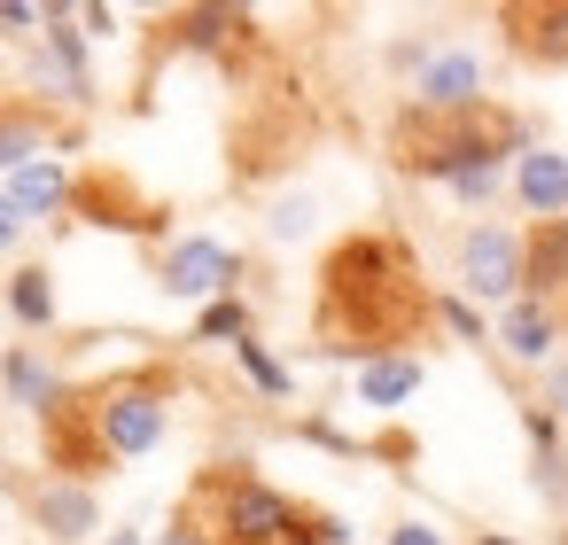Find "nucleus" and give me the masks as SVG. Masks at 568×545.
<instances>
[{
    "instance_id": "f257e3e1",
    "label": "nucleus",
    "mask_w": 568,
    "mask_h": 545,
    "mask_svg": "<svg viewBox=\"0 0 568 545\" xmlns=\"http://www.w3.org/2000/svg\"><path fill=\"white\" fill-rule=\"evenodd\" d=\"M428 312H436L428 281L397 234H343L320 258V304H312L320 351H358L366 366L397 359V343H420Z\"/></svg>"
},
{
    "instance_id": "f03ea898",
    "label": "nucleus",
    "mask_w": 568,
    "mask_h": 545,
    "mask_svg": "<svg viewBox=\"0 0 568 545\" xmlns=\"http://www.w3.org/2000/svg\"><path fill=\"white\" fill-rule=\"evenodd\" d=\"M172 522H187L203 545H335V537H343V522H327V514H312L304 498L257 483L242 460L203 467V475L187 483V498H180Z\"/></svg>"
},
{
    "instance_id": "7ed1b4c3",
    "label": "nucleus",
    "mask_w": 568,
    "mask_h": 545,
    "mask_svg": "<svg viewBox=\"0 0 568 545\" xmlns=\"http://www.w3.org/2000/svg\"><path fill=\"white\" fill-rule=\"evenodd\" d=\"M498 149H514V118L490 110V102H475V110H428V102H413V110L389 125L397 172H428V180L483 172Z\"/></svg>"
},
{
    "instance_id": "20e7f679",
    "label": "nucleus",
    "mask_w": 568,
    "mask_h": 545,
    "mask_svg": "<svg viewBox=\"0 0 568 545\" xmlns=\"http://www.w3.org/2000/svg\"><path fill=\"white\" fill-rule=\"evenodd\" d=\"M40 444H48V467H63V475H110V436H102V397L94 390H55L48 405H40Z\"/></svg>"
},
{
    "instance_id": "39448f33",
    "label": "nucleus",
    "mask_w": 568,
    "mask_h": 545,
    "mask_svg": "<svg viewBox=\"0 0 568 545\" xmlns=\"http://www.w3.org/2000/svg\"><path fill=\"white\" fill-rule=\"evenodd\" d=\"M94 397H102V436H110L118 460H125V452H149V444L164 436V382H156V374L102 382Z\"/></svg>"
},
{
    "instance_id": "423d86ee",
    "label": "nucleus",
    "mask_w": 568,
    "mask_h": 545,
    "mask_svg": "<svg viewBox=\"0 0 568 545\" xmlns=\"http://www.w3.org/2000/svg\"><path fill=\"white\" fill-rule=\"evenodd\" d=\"M498 24L521 63H568V0H514L498 9Z\"/></svg>"
},
{
    "instance_id": "0eeeda50",
    "label": "nucleus",
    "mask_w": 568,
    "mask_h": 545,
    "mask_svg": "<svg viewBox=\"0 0 568 545\" xmlns=\"http://www.w3.org/2000/svg\"><path fill=\"white\" fill-rule=\"evenodd\" d=\"M71 203H79L94 226H133V234H149V226L164 219V211H156V203H141V195H133L118 172H94V180H79V188H71Z\"/></svg>"
},
{
    "instance_id": "6e6552de",
    "label": "nucleus",
    "mask_w": 568,
    "mask_h": 545,
    "mask_svg": "<svg viewBox=\"0 0 568 545\" xmlns=\"http://www.w3.org/2000/svg\"><path fill=\"white\" fill-rule=\"evenodd\" d=\"M226 281H234V250H226V242H203V234H195V242H180V250L164 258V289H172V296H219Z\"/></svg>"
},
{
    "instance_id": "1a4fd4ad",
    "label": "nucleus",
    "mask_w": 568,
    "mask_h": 545,
    "mask_svg": "<svg viewBox=\"0 0 568 545\" xmlns=\"http://www.w3.org/2000/svg\"><path fill=\"white\" fill-rule=\"evenodd\" d=\"M521 281H529L537 296L568 289V219H537V226H529V242H521Z\"/></svg>"
},
{
    "instance_id": "9d476101",
    "label": "nucleus",
    "mask_w": 568,
    "mask_h": 545,
    "mask_svg": "<svg viewBox=\"0 0 568 545\" xmlns=\"http://www.w3.org/2000/svg\"><path fill=\"white\" fill-rule=\"evenodd\" d=\"M514 281H521V250H514L506 234H490V226L467 234V289H475V296H506Z\"/></svg>"
},
{
    "instance_id": "9b49d317",
    "label": "nucleus",
    "mask_w": 568,
    "mask_h": 545,
    "mask_svg": "<svg viewBox=\"0 0 568 545\" xmlns=\"http://www.w3.org/2000/svg\"><path fill=\"white\" fill-rule=\"evenodd\" d=\"M475 87H483L475 55H436V63L420 71V102H428V110H475V102H483Z\"/></svg>"
},
{
    "instance_id": "f8f14e48",
    "label": "nucleus",
    "mask_w": 568,
    "mask_h": 545,
    "mask_svg": "<svg viewBox=\"0 0 568 545\" xmlns=\"http://www.w3.org/2000/svg\"><path fill=\"white\" fill-rule=\"evenodd\" d=\"M521 203L537 219H560V203H568V157H552V149L521 157Z\"/></svg>"
},
{
    "instance_id": "ddd939ff",
    "label": "nucleus",
    "mask_w": 568,
    "mask_h": 545,
    "mask_svg": "<svg viewBox=\"0 0 568 545\" xmlns=\"http://www.w3.org/2000/svg\"><path fill=\"white\" fill-rule=\"evenodd\" d=\"M71 195V180H63V164H48V157H32V164H17V188H9V203L17 211H55Z\"/></svg>"
},
{
    "instance_id": "4468645a",
    "label": "nucleus",
    "mask_w": 568,
    "mask_h": 545,
    "mask_svg": "<svg viewBox=\"0 0 568 545\" xmlns=\"http://www.w3.org/2000/svg\"><path fill=\"white\" fill-rule=\"evenodd\" d=\"M40 522H48L55 537H87V529H94V498H87L79 483H55V491H40Z\"/></svg>"
},
{
    "instance_id": "2eb2a0df",
    "label": "nucleus",
    "mask_w": 568,
    "mask_h": 545,
    "mask_svg": "<svg viewBox=\"0 0 568 545\" xmlns=\"http://www.w3.org/2000/svg\"><path fill=\"white\" fill-rule=\"evenodd\" d=\"M413 382H420V359H374L358 374V397L366 405H397V397H413Z\"/></svg>"
},
{
    "instance_id": "dca6fc26",
    "label": "nucleus",
    "mask_w": 568,
    "mask_h": 545,
    "mask_svg": "<svg viewBox=\"0 0 568 545\" xmlns=\"http://www.w3.org/2000/svg\"><path fill=\"white\" fill-rule=\"evenodd\" d=\"M48 125L32 118V110H0V164H32V141H40Z\"/></svg>"
},
{
    "instance_id": "f3484780",
    "label": "nucleus",
    "mask_w": 568,
    "mask_h": 545,
    "mask_svg": "<svg viewBox=\"0 0 568 545\" xmlns=\"http://www.w3.org/2000/svg\"><path fill=\"white\" fill-rule=\"evenodd\" d=\"M506 343H514L521 359H545V343H552V320H545L537 304H521V312L506 320Z\"/></svg>"
},
{
    "instance_id": "a211bd4d",
    "label": "nucleus",
    "mask_w": 568,
    "mask_h": 545,
    "mask_svg": "<svg viewBox=\"0 0 568 545\" xmlns=\"http://www.w3.org/2000/svg\"><path fill=\"white\" fill-rule=\"evenodd\" d=\"M9 304H17V320H48V312H55V296H48V273H17Z\"/></svg>"
},
{
    "instance_id": "6ab92c4d",
    "label": "nucleus",
    "mask_w": 568,
    "mask_h": 545,
    "mask_svg": "<svg viewBox=\"0 0 568 545\" xmlns=\"http://www.w3.org/2000/svg\"><path fill=\"white\" fill-rule=\"evenodd\" d=\"M304 226H312V203H296V195H288V203L273 211V234L288 242V234H304Z\"/></svg>"
},
{
    "instance_id": "aec40b11",
    "label": "nucleus",
    "mask_w": 568,
    "mask_h": 545,
    "mask_svg": "<svg viewBox=\"0 0 568 545\" xmlns=\"http://www.w3.org/2000/svg\"><path fill=\"white\" fill-rule=\"evenodd\" d=\"M242 327H250L242 304H211V312H203V335H242Z\"/></svg>"
},
{
    "instance_id": "412c9836",
    "label": "nucleus",
    "mask_w": 568,
    "mask_h": 545,
    "mask_svg": "<svg viewBox=\"0 0 568 545\" xmlns=\"http://www.w3.org/2000/svg\"><path fill=\"white\" fill-rule=\"evenodd\" d=\"M242 366H250V374H257L265 390H288V374H281V366H273V359H265L257 343H242Z\"/></svg>"
},
{
    "instance_id": "4be33fe9",
    "label": "nucleus",
    "mask_w": 568,
    "mask_h": 545,
    "mask_svg": "<svg viewBox=\"0 0 568 545\" xmlns=\"http://www.w3.org/2000/svg\"><path fill=\"white\" fill-rule=\"evenodd\" d=\"M17 226H24V211H17L9 195H0V250H9V242H17Z\"/></svg>"
},
{
    "instance_id": "5701e85b",
    "label": "nucleus",
    "mask_w": 568,
    "mask_h": 545,
    "mask_svg": "<svg viewBox=\"0 0 568 545\" xmlns=\"http://www.w3.org/2000/svg\"><path fill=\"white\" fill-rule=\"evenodd\" d=\"M389 545H444V537H436V529H420V522H405V529H397Z\"/></svg>"
},
{
    "instance_id": "b1692460",
    "label": "nucleus",
    "mask_w": 568,
    "mask_h": 545,
    "mask_svg": "<svg viewBox=\"0 0 568 545\" xmlns=\"http://www.w3.org/2000/svg\"><path fill=\"white\" fill-rule=\"evenodd\" d=\"M164 545H203V537H195L187 522H172V529H164Z\"/></svg>"
},
{
    "instance_id": "393cba45",
    "label": "nucleus",
    "mask_w": 568,
    "mask_h": 545,
    "mask_svg": "<svg viewBox=\"0 0 568 545\" xmlns=\"http://www.w3.org/2000/svg\"><path fill=\"white\" fill-rule=\"evenodd\" d=\"M110 545H141V537H133V529H118V537H110Z\"/></svg>"
},
{
    "instance_id": "a878e982",
    "label": "nucleus",
    "mask_w": 568,
    "mask_h": 545,
    "mask_svg": "<svg viewBox=\"0 0 568 545\" xmlns=\"http://www.w3.org/2000/svg\"><path fill=\"white\" fill-rule=\"evenodd\" d=\"M483 545H498V537H483Z\"/></svg>"
}]
</instances>
